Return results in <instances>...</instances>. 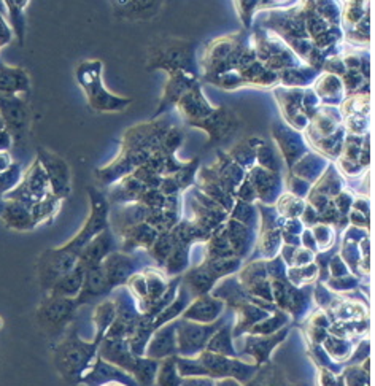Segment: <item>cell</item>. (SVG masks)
<instances>
[{
	"mask_svg": "<svg viewBox=\"0 0 375 386\" xmlns=\"http://www.w3.org/2000/svg\"><path fill=\"white\" fill-rule=\"evenodd\" d=\"M197 48L196 42L180 40V39H162L154 40L148 48L147 67L149 70L162 68L167 73L177 70H185L196 77L195 51Z\"/></svg>",
	"mask_w": 375,
	"mask_h": 386,
	"instance_id": "6da1fadb",
	"label": "cell"
},
{
	"mask_svg": "<svg viewBox=\"0 0 375 386\" xmlns=\"http://www.w3.org/2000/svg\"><path fill=\"white\" fill-rule=\"evenodd\" d=\"M77 80L81 88L86 92L91 108L101 113L107 111L126 110L133 99L118 97L104 88L102 85V62L85 61L77 67Z\"/></svg>",
	"mask_w": 375,
	"mask_h": 386,
	"instance_id": "7a4b0ae2",
	"label": "cell"
},
{
	"mask_svg": "<svg viewBox=\"0 0 375 386\" xmlns=\"http://www.w3.org/2000/svg\"><path fill=\"white\" fill-rule=\"evenodd\" d=\"M97 345V342L86 344L80 340L77 331L72 329V332L54 348V366L62 378L72 383L78 380L96 353Z\"/></svg>",
	"mask_w": 375,
	"mask_h": 386,
	"instance_id": "3957f363",
	"label": "cell"
},
{
	"mask_svg": "<svg viewBox=\"0 0 375 386\" xmlns=\"http://www.w3.org/2000/svg\"><path fill=\"white\" fill-rule=\"evenodd\" d=\"M78 302L75 297H61L48 294L37 309L35 320L47 334L56 335L66 331L77 313Z\"/></svg>",
	"mask_w": 375,
	"mask_h": 386,
	"instance_id": "277c9868",
	"label": "cell"
},
{
	"mask_svg": "<svg viewBox=\"0 0 375 386\" xmlns=\"http://www.w3.org/2000/svg\"><path fill=\"white\" fill-rule=\"evenodd\" d=\"M90 199H91V213L87 216V221L85 223L83 229L75 235V237L68 242L67 245L61 247L62 250L78 254L86 244L101 234L104 229L109 228V202L101 192L90 188Z\"/></svg>",
	"mask_w": 375,
	"mask_h": 386,
	"instance_id": "5b68a950",
	"label": "cell"
},
{
	"mask_svg": "<svg viewBox=\"0 0 375 386\" xmlns=\"http://www.w3.org/2000/svg\"><path fill=\"white\" fill-rule=\"evenodd\" d=\"M78 263V254L70 253L58 248V250H47L42 253L39 259V280L42 290L49 291V288L58 282L61 277H64L67 272H70Z\"/></svg>",
	"mask_w": 375,
	"mask_h": 386,
	"instance_id": "8992f818",
	"label": "cell"
},
{
	"mask_svg": "<svg viewBox=\"0 0 375 386\" xmlns=\"http://www.w3.org/2000/svg\"><path fill=\"white\" fill-rule=\"evenodd\" d=\"M49 189H51V185H49L47 172L42 167L40 161L37 159L35 164L30 167L23 185L18 186L13 192L7 194V199H13V201L26 204L27 207H30V205L51 196L49 194Z\"/></svg>",
	"mask_w": 375,
	"mask_h": 386,
	"instance_id": "52a82bcc",
	"label": "cell"
},
{
	"mask_svg": "<svg viewBox=\"0 0 375 386\" xmlns=\"http://www.w3.org/2000/svg\"><path fill=\"white\" fill-rule=\"evenodd\" d=\"M191 126L204 129L205 132L210 135V145L226 139L229 134L240 126V118L228 107L214 108V111L209 116L202 118V120L190 121Z\"/></svg>",
	"mask_w": 375,
	"mask_h": 386,
	"instance_id": "ba28073f",
	"label": "cell"
},
{
	"mask_svg": "<svg viewBox=\"0 0 375 386\" xmlns=\"http://www.w3.org/2000/svg\"><path fill=\"white\" fill-rule=\"evenodd\" d=\"M39 161L43 169H45L51 191L56 197H66L70 192V167L64 159L48 149L39 148Z\"/></svg>",
	"mask_w": 375,
	"mask_h": 386,
	"instance_id": "9c48e42d",
	"label": "cell"
},
{
	"mask_svg": "<svg viewBox=\"0 0 375 386\" xmlns=\"http://www.w3.org/2000/svg\"><path fill=\"white\" fill-rule=\"evenodd\" d=\"M29 108L20 94H0V118L10 134L16 139L21 137L29 126Z\"/></svg>",
	"mask_w": 375,
	"mask_h": 386,
	"instance_id": "30bf717a",
	"label": "cell"
},
{
	"mask_svg": "<svg viewBox=\"0 0 375 386\" xmlns=\"http://www.w3.org/2000/svg\"><path fill=\"white\" fill-rule=\"evenodd\" d=\"M197 83V78L195 75L188 73L185 70H177L173 73H168V82L164 88V94L161 97L159 108L156 110L154 116H159L164 113L166 110L172 108L173 105H177L180 97L185 94L188 89H191L192 86Z\"/></svg>",
	"mask_w": 375,
	"mask_h": 386,
	"instance_id": "8fae6325",
	"label": "cell"
},
{
	"mask_svg": "<svg viewBox=\"0 0 375 386\" xmlns=\"http://www.w3.org/2000/svg\"><path fill=\"white\" fill-rule=\"evenodd\" d=\"M115 247V239L111 230L107 228L104 229L101 234H97L90 244H86L81 251L78 253V264H81L85 269H90L97 264H102L109 253H111Z\"/></svg>",
	"mask_w": 375,
	"mask_h": 386,
	"instance_id": "7c38bea8",
	"label": "cell"
},
{
	"mask_svg": "<svg viewBox=\"0 0 375 386\" xmlns=\"http://www.w3.org/2000/svg\"><path fill=\"white\" fill-rule=\"evenodd\" d=\"M110 290L111 286L107 280V273H105L104 266L97 264L94 267H90V269H86L83 286H81L78 296L75 299H77L78 305L87 304L105 296L107 292H110Z\"/></svg>",
	"mask_w": 375,
	"mask_h": 386,
	"instance_id": "4fadbf2b",
	"label": "cell"
},
{
	"mask_svg": "<svg viewBox=\"0 0 375 386\" xmlns=\"http://www.w3.org/2000/svg\"><path fill=\"white\" fill-rule=\"evenodd\" d=\"M177 105L180 113L186 118L188 123L202 120V118L209 116L211 111H214V107H211L207 99L204 97L199 83L192 86L191 89H188L185 94L180 97Z\"/></svg>",
	"mask_w": 375,
	"mask_h": 386,
	"instance_id": "5bb4252c",
	"label": "cell"
},
{
	"mask_svg": "<svg viewBox=\"0 0 375 386\" xmlns=\"http://www.w3.org/2000/svg\"><path fill=\"white\" fill-rule=\"evenodd\" d=\"M102 266L107 273V280L111 288L126 283L134 272V263L128 254L109 253L102 261Z\"/></svg>",
	"mask_w": 375,
	"mask_h": 386,
	"instance_id": "9a60e30c",
	"label": "cell"
},
{
	"mask_svg": "<svg viewBox=\"0 0 375 386\" xmlns=\"http://www.w3.org/2000/svg\"><path fill=\"white\" fill-rule=\"evenodd\" d=\"M181 329L180 334V348L181 351L190 353L199 350V348L205 345V342L209 340L210 335H214L216 331V326H201V325H191L188 320H183L180 323Z\"/></svg>",
	"mask_w": 375,
	"mask_h": 386,
	"instance_id": "2e32d148",
	"label": "cell"
},
{
	"mask_svg": "<svg viewBox=\"0 0 375 386\" xmlns=\"http://www.w3.org/2000/svg\"><path fill=\"white\" fill-rule=\"evenodd\" d=\"M30 88V78L21 67H10L0 62V94H20Z\"/></svg>",
	"mask_w": 375,
	"mask_h": 386,
	"instance_id": "e0dca14e",
	"label": "cell"
},
{
	"mask_svg": "<svg viewBox=\"0 0 375 386\" xmlns=\"http://www.w3.org/2000/svg\"><path fill=\"white\" fill-rule=\"evenodd\" d=\"M223 310V302L216 301L214 297L209 296H199L197 301L190 305V309L186 310L183 318L192 320L196 323H211L220 316Z\"/></svg>",
	"mask_w": 375,
	"mask_h": 386,
	"instance_id": "ac0fdd59",
	"label": "cell"
},
{
	"mask_svg": "<svg viewBox=\"0 0 375 386\" xmlns=\"http://www.w3.org/2000/svg\"><path fill=\"white\" fill-rule=\"evenodd\" d=\"M85 272V267L77 263V266H75L70 272H67L64 277H61L58 282L49 288L48 294L61 297H77L81 286H83Z\"/></svg>",
	"mask_w": 375,
	"mask_h": 386,
	"instance_id": "d6986e66",
	"label": "cell"
},
{
	"mask_svg": "<svg viewBox=\"0 0 375 386\" xmlns=\"http://www.w3.org/2000/svg\"><path fill=\"white\" fill-rule=\"evenodd\" d=\"M2 218L7 223V226L18 230H27L35 224L32 213H30V207L18 201L7 202L4 205Z\"/></svg>",
	"mask_w": 375,
	"mask_h": 386,
	"instance_id": "ffe728a7",
	"label": "cell"
},
{
	"mask_svg": "<svg viewBox=\"0 0 375 386\" xmlns=\"http://www.w3.org/2000/svg\"><path fill=\"white\" fill-rule=\"evenodd\" d=\"M158 230H156L152 224H148L147 221L137 223L134 226H130L128 229L123 230L124 240H126V248H134V247H147L152 248L154 244V240L158 239Z\"/></svg>",
	"mask_w": 375,
	"mask_h": 386,
	"instance_id": "44dd1931",
	"label": "cell"
},
{
	"mask_svg": "<svg viewBox=\"0 0 375 386\" xmlns=\"http://www.w3.org/2000/svg\"><path fill=\"white\" fill-rule=\"evenodd\" d=\"M216 277L209 270L207 266L196 267L185 275V285L190 286V290L197 296L207 294L209 290L214 286Z\"/></svg>",
	"mask_w": 375,
	"mask_h": 386,
	"instance_id": "7402d4cb",
	"label": "cell"
},
{
	"mask_svg": "<svg viewBox=\"0 0 375 386\" xmlns=\"http://www.w3.org/2000/svg\"><path fill=\"white\" fill-rule=\"evenodd\" d=\"M173 335H175L173 326H167L156 334L147 350L148 358L156 359V358H164V356H168V354H172L175 351Z\"/></svg>",
	"mask_w": 375,
	"mask_h": 386,
	"instance_id": "603a6c76",
	"label": "cell"
},
{
	"mask_svg": "<svg viewBox=\"0 0 375 386\" xmlns=\"http://www.w3.org/2000/svg\"><path fill=\"white\" fill-rule=\"evenodd\" d=\"M228 234V240L229 245L233 248L234 254H239V256H243V253L248 251L250 247V230L248 228L242 226L240 223L237 221H230L229 223V229L226 230Z\"/></svg>",
	"mask_w": 375,
	"mask_h": 386,
	"instance_id": "cb8c5ba5",
	"label": "cell"
},
{
	"mask_svg": "<svg viewBox=\"0 0 375 386\" xmlns=\"http://www.w3.org/2000/svg\"><path fill=\"white\" fill-rule=\"evenodd\" d=\"M115 316H116V307L113 302L104 301L102 304H99L96 315H94V321H96V325H97V339H96L97 344L101 342L105 329H107L111 323L115 321Z\"/></svg>",
	"mask_w": 375,
	"mask_h": 386,
	"instance_id": "d4e9b609",
	"label": "cell"
},
{
	"mask_svg": "<svg viewBox=\"0 0 375 386\" xmlns=\"http://www.w3.org/2000/svg\"><path fill=\"white\" fill-rule=\"evenodd\" d=\"M5 8L10 13L11 24L18 34V39L23 43L24 37V29H26V21H24V8L29 4V0H4Z\"/></svg>",
	"mask_w": 375,
	"mask_h": 386,
	"instance_id": "484cf974",
	"label": "cell"
},
{
	"mask_svg": "<svg viewBox=\"0 0 375 386\" xmlns=\"http://www.w3.org/2000/svg\"><path fill=\"white\" fill-rule=\"evenodd\" d=\"M133 373L140 383L152 385L154 382L156 373H158V363H156L153 358L142 359V358L137 356Z\"/></svg>",
	"mask_w": 375,
	"mask_h": 386,
	"instance_id": "4316f807",
	"label": "cell"
},
{
	"mask_svg": "<svg viewBox=\"0 0 375 386\" xmlns=\"http://www.w3.org/2000/svg\"><path fill=\"white\" fill-rule=\"evenodd\" d=\"M207 350L214 353L224 354V356H235V351L230 345V332L229 328H223L218 331L207 344Z\"/></svg>",
	"mask_w": 375,
	"mask_h": 386,
	"instance_id": "83f0119b",
	"label": "cell"
},
{
	"mask_svg": "<svg viewBox=\"0 0 375 386\" xmlns=\"http://www.w3.org/2000/svg\"><path fill=\"white\" fill-rule=\"evenodd\" d=\"M286 334H288V331H286V329H281V332L275 335L273 339H261L256 342V344H252L248 348H245V351L254 354L256 359H258V363H262V361L267 359L271 348L277 345L281 339L286 337Z\"/></svg>",
	"mask_w": 375,
	"mask_h": 386,
	"instance_id": "f1b7e54d",
	"label": "cell"
},
{
	"mask_svg": "<svg viewBox=\"0 0 375 386\" xmlns=\"http://www.w3.org/2000/svg\"><path fill=\"white\" fill-rule=\"evenodd\" d=\"M166 261L168 273H178L180 270H183L188 264V245L173 244L172 251Z\"/></svg>",
	"mask_w": 375,
	"mask_h": 386,
	"instance_id": "f546056e",
	"label": "cell"
},
{
	"mask_svg": "<svg viewBox=\"0 0 375 386\" xmlns=\"http://www.w3.org/2000/svg\"><path fill=\"white\" fill-rule=\"evenodd\" d=\"M153 247V256L159 261L161 264L166 263V259L168 254H171L172 248H173V240L171 237V232L168 230H164V232L158 234V239L154 240Z\"/></svg>",
	"mask_w": 375,
	"mask_h": 386,
	"instance_id": "4dcf8cb0",
	"label": "cell"
},
{
	"mask_svg": "<svg viewBox=\"0 0 375 386\" xmlns=\"http://www.w3.org/2000/svg\"><path fill=\"white\" fill-rule=\"evenodd\" d=\"M199 159H192L191 163L183 164L180 167V169L173 173V180L177 182L178 188H186V186H190L192 183V180H195V172L197 169Z\"/></svg>",
	"mask_w": 375,
	"mask_h": 386,
	"instance_id": "1f68e13d",
	"label": "cell"
},
{
	"mask_svg": "<svg viewBox=\"0 0 375 386\" xmlns=\"http://www.w3.org/2000/svg\"><path fill=\"white\" fill-rule=\"evenodd\" d=\"M340 89H342V85L339 80H337L334 75H326V78H321L318 92H320V96L324 99H326L328 96L337 99V96L340 94Z\"/></svg>",
	"mask_w": 375,
	"mask_h": 386,
	"instance_id": "d6a6232c",
	"label": "cell"
},
{
	"mask_svg": "<svg viewBox=\"0 0 375 386\" xmlns=\"http://www.w3.org/2000/svg\"><path fill=\"white\" fill-rule=\"evenodd\" d=\"M158 383L159 385H178L180 380L177 377V369H175L173 359H167L162 367L159 369L158 375Z\"/></svg>",
	"mask_w": 375,
	"mask_h": 386,
	"instance_id": "836d02e7",
	"label": "cell"
},
{
	"mask_svg": "<svg viewBox=\"0 0 375 386\" xmlns=\"http://www.w3.org/2000/svg\"><path fill=\"white\" fill-rule=\"evenodd\" d=\"M258 161H259L261 166L266 167V169L273 170V172L277 170V161H275L271 148H269V147L258 149Z\"/></svg>",
	"mask_w": 375,
	"mask_h": 386,
	"instance_id": "e575fe53",
	"label": "cell"
},
{
	"mask_svg": "<svg viewBox=\"0 0 375 386\" xmlns=\"http://www.w3.org/2000/svg\"><path fill=\"white\" fill-rule=\"evenodd\" d=\"M283 323H286V318L281 313L277 315V318H272V320H267L264 325H258L254 328V331L253 332H261V334H267V332H272L273 329H277L280 328L281 325H283Z\"/></svg>",
	"mask_w": 375,
	"mask_h": 386,
	"instance_id": "d590c367",
	"label": "cell"
},
{
	"mask_svg": "<svg viewBox=\"0 0 375 386\" xmlns=\"http://www.w3.org/2000/svg\"><path fill=\"white\" fill-rule=\"evenodd\" d=\"M362 75L358 73V72H355L352 70V68H350L348 73L345 75V83H347V89L350 92H353L356 88H358V85L362 82Z\"/></svg>",
	"mask_w": 375,
	"mask_h": 386,
	"instance_id": "8d00e7d4",
	"label": "cell"
},
{
	"mask_svg": "<svg viewBox=\"0 0 375 386\" xmlns=\"http://www.w3.org/2000/svg\"><path fill=\"white\" fill-rule=\"evenodd\" d=\"M10 39H11V30L7 26V23H5L4 15L0 13V46L7 45Z\"/></svg>",
	"mask_w": 375,
	"mask_h": 386,
	"instance_id": "74e56055",
	"label": "cell"
},
{
	"mask_svg": "<svg viewBox=\"0 0 375 386\" xmlns=\"http://www.w3.org/2000/svg\"><path fill=\"white\" fill-rule=\"evenodd\" d=\"M11 145V137L8 130L0 129V149H5Z\"/></svg>",
	"mask_w": 375,
	"mask_h": 386,
	"instance_id": "f35d334b",
	"label": "cell"
},
{
	"mask_svg": "<svg viewBox=\"0 0 375 386\" xmlns=\"http://www.w3.org/2000/svg\"><path fill=\"white\" fill-rule=\"evenodd\" d=\"M5 11H7V8H5V4H4V0H0V13H5Z\"/></svg>",
	"mask_w": 375,
	"mask_h": 386,
	"instance_id": "ab89813d",
	"label": "cell"
},
{
	"mask_svg": "<svg viewBox=\"0 0 375 386\" xmlns=\"http://www.w3.org/2000/svg\"><path fill=\"white\" fill-rule=\"evenodd\" d=\"M2 126H4V121H2V118H0V129H2Z\"/></svg>",
	"mask_w": 375,
	"mask_h": 386,
	"instance_id": "60d3db41",
	"label": "cell"
}]
</instances>
